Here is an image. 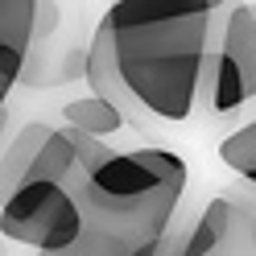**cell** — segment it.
<instances>
[{"mask_svg": "<svg viewBox=\"0 0 256 256\" xmlns=\"http://www.w3.org/2000/svg\"><path fill=\"white\" fill-rule=\"evenodd\" d=\"M219 157H223V166H228V170H236L244 182H252L256 178V124L252 120L240 124L236 132L219 145Z\"/></svg>", "mask_w": 256, "mask_h": 256, "instance_id": "cell-8", "label": "cell"}, {"mask_svg": "<svg viewBox=\"0 0 256 256\" xmlns=\"http://www.w3.org/2000/svg\"><path fill=\"white\" fill-rule=\"evenodd\" d=\"M108 157L112 149L100 140H87L70 128L34 120L17 128L12 140H4V149H0V202L34 182H58V186L83 190L91 170L104 166Z\"/></svg>", "mask_w": 256, "mask_h": 256, "instance_id": "cell-2", "label": "cell"}, {"mask_svg": "<svg viewBox=\"0 0 256 256\" xmlns=\"http://www.w3.org/2000/svg\"><path fill=\"white\" fill-rule=\"evenodd\" d=\"M4 104H8V87H0V116H4Z\"/></svg>", "mask_w": 256, "mask_h": 256, "instance_id": "cell-9", "label": "cell"}, {"mask_svg": "<svg viewBox=\"0 0 256 256\" xmlns=\"http://www.w3.org/2000/svg\"><path fill=\"white\" fill-rule=\"evenodd\" d=\"M219 17L215 0H120L87 42L95 100L128 120L182 124L198 108V74Z\"/></svg>", "mask_w": 256, "mask_h": 256, "instance_id": "cell-1", "label": "cell"}, {"mask_svg": "<svg viewBox=\"0 0 256 256\" xmlns=\"http://www.w3.org/2000/svg\"><path fill=\"white\" fill-rule=\"evenodd\" d=\"M62 29L58 4L38 0H0V87L21 83V70L34 62Z\"/></svg>", "mask_w": 256, "mask_h": 256, "instance_id": "cell-6", "label": "cell"}, {"mask_svg": "<svg viewBox=\"0 0 256 256\" xmlns=\"http://www.w3.org/2000/svg\"><path fill=\"white\" fill-rule=\"evenodd\" d=\"M252 194L223 190L190 223H174L153 256H252Z\"/></svg>", "mask_w": 256, "mask_h": 256, "instance_id": "cell-5", "label": "cell"}, {"mask_svg": "<svg viewBox=\"0 0 256 256\" xmlns=\"http://www.w3.org/2000/svg\"><path fill=\"white\" fill-rule=\"evenodd\" d=\"M62 120H66L62 128H70V132L87 136V140H100V145H104V136H116L124 128V116L112 104L95 100V95H78V100H70L66 108H62Z\"/></svg>", "mask_w": 256, "mask_h": 256, "instance_id": "cell-7", "label": "cell"}, {"mask_svg": "<svg viewBox=\"0 0 256 256\" xmlns=\"http://www.w3.org/2000/svg\"><path fill=\"white\" fill-rule=\"evenodd\" d=\"M219 12L198 74V108L215 120L248 112L256 100V8L219 4Z\"/></svg>", "mask_w": 256, "mask_h": 256, "instance_id": "cell-3", "label": "cell"}, {"mask_svg": "<svg viewBox=\"0 0 256 256\" xmlns=\"http://www.w3.org/2000/svg\"><path fill=\"white\" fill-rule=\"evenodd\" d=\"M78 228H83L78 190L58 186V182L21 186L17 194H8L0 202V240L38 248V256L70 248Z\"/></svg>", "mask_w": 256, "mask_h": 256, "instance_id": "cell-4", "label": "cell"}, {"mask_svg": "<svg viewBox=\"0 0 256 256\" xmlns=\"http://www.w3.org/2000/svg\"><path fill=\"white\" fill-rule=\"evenodd\" d=\"M0 256H8V244H4V240H0Z\"/></svg>", "mask_w": 256, "mask_h": 256, "instance_id": "cell-10", "label": "cell"}]
</instances>
